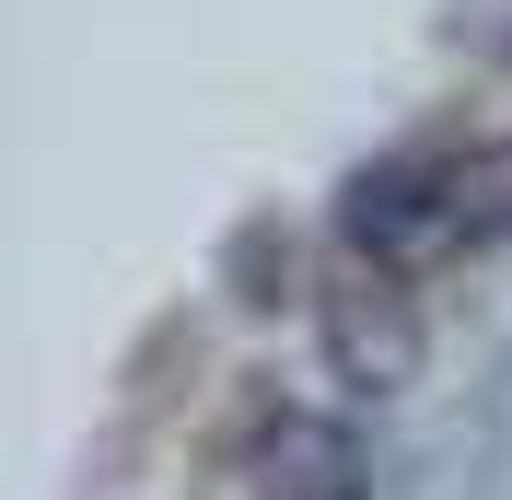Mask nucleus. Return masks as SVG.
I'll return each instance as SVG.
<instances>
[{
    "label": "nucleus",
    "instance_id": "obj_1",
    "mask_svg": "<svg viewBox=\"0 0 512 500\" xmlns=\"http://www.w3.org/2000/svg\"><path fill=\"white\" fill-rule=\"evenodd\" d=\"M326 221L373 280H419V268L512 233V140H396L338 175Z\"/></svg>",
    "mask_w": 512,
    "mask_h": 500
},
{
    "label": "nucleus",
    "instance_id": "obj_2",
    "mask_svg": "<svg viewBox=\"0 0 512 500\" xmlns=\"http://www.w3.org/2000/svg\"><path fill=\"white\" fill-rule=\"evenodd\" d=\"M245 489L256 500H361L373 489V442H361V419H338V407L268 396L256 431H245Z\"/></svg>",
    "mask_w": 512,
    "mask_h": 500
}]
</instances>
